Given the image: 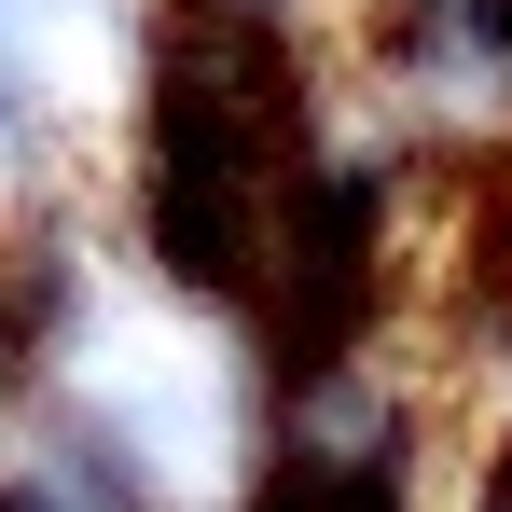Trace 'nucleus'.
Returning a JSON list of instances; mask_svg holds the SVG:
<instances>
[{
	"mask_svg": "<svg viewBox=\"0 0 512 512\" xmlns=\"http://www.w3.org/2000/svg\"><path fill=\"white\" fill-rule=\"evenodd\" d=\"M471 512H512V443H485V485H471Z\"/></svg>",
	"mask_w": 512,
	"mask_h": 512,
	"instance_id": "f257e3e1",
	"label": "nucleus"
}]
</instances>
